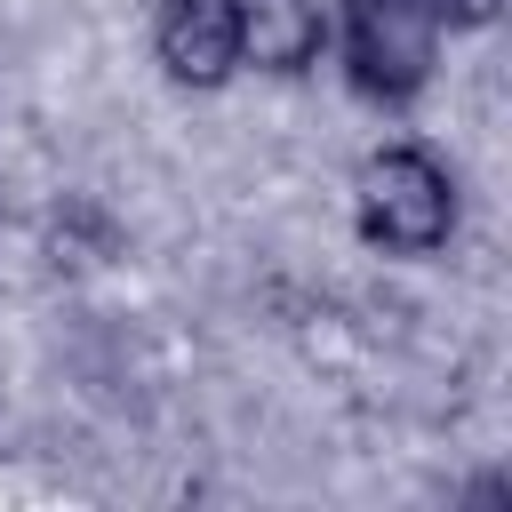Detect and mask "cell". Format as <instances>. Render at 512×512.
<instances>
[{"mask_svg": "<svg viewBox=\"0 0 512 512\" xmlns=\"http://www.w3.org/2000/svg\"><path fill=\"white\" fill-rule=\"evenodd\" d=\"M432 16H440V32L456 40V32H488V24L504 16V0H432Z\"/></svg>", "mask_w": 512, "mask_h": 512, "instance_id": "8992f818", "label": "cell"}, {"mask_svg": "<svg viewBox=\"0 0 512 512\" xmlns=\"http://www.w3.org/2000/svg\"><path fill=\"white\" fill-rule=\"evenodd\" d=\"M48 248H56V264H104V256H120V224H112L104 200L64 192L48 208Z\"/></svg>", "mask_w": 512, "mask_h": 512, "instance_id": "5b68a950", "label": "cell"}, {"mask_svg": "<svg viewBox=\"0 0 512 512\" xmlns=\"http://www.w3.org/2000/svg\"><path fill=\"white\" fill-rule=\"evenodd\" d=\"M328 48H336L344 88H352L360 104L408 112V104L432 88V72H440L448 32H440L432 0H336Z\"/></svg>", "mask_w": 512, "mask_h": 512, "instance_id": "7a4b0ae2", "label": "cell"}, {"mask_svg": "<svg viewBox=\"0 0 512 512\" xmlns=\"http://www.w3.org/2000/svg\"><path fill=\"white\" fill-rule=\"evenodd\" d=\"M232 24H240V72H264V80H304L328 56L320 0H232Z\"/></svg>", "mask_w": 512, "mask_h": 512, "instance_id": "277c9868", "label": "cell"}, {"mask_svg": "<svg viewBox=\"0 0 512 512\" xmlns=\"http://www.w3.org/2000/svg\"><path fill=\"white\" fill-rule=\"evenodd\" d=\"M352 224L376 256H400V264L440 256L464 224V184L432 144L392 136L352 168Z\"/></svg>", "mask_w": 512, "mask_h": 512, "instance_id": "6da1fadb", "label": "cell"}, {"mask_svg": "<svg viewBox=\"0 0 512 512\" xmlns=\"http://www.w3.org/2000/svg\"><path fill=\"white\" fill-rule=\"evenodd\" d=\"M152 64L192 88V96H216L240 80V24H232V0H160L152 8Z\"/></svg>", "mask_w": 512, "mask_h": 512, "instance_id": "3957f363", "label": "cell"}]
</instances>
